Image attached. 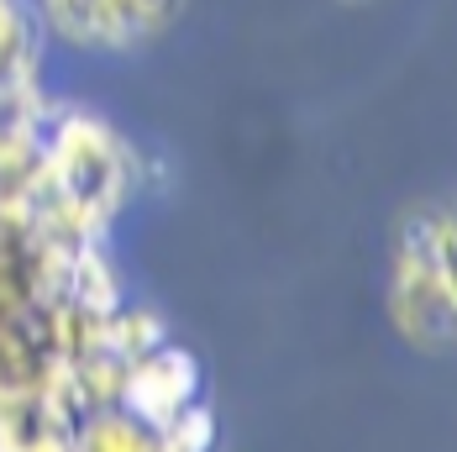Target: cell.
Instances as JSON below:
<instances>
[{
    "label": "cell",
    "instance_id": "5",
    "mask_svg": "<svg viewBox=\"0 0 457 452\" xmlns=\"http://www.w3.org/2000/svg\"><path fill=\"white\" fill-rule=\"evenodd\" d=\"M147 448H153V431L121 406L85 410L74 421V452H147Z\"/></svg>",
    "mask_w": 457,
    "mask_h": 452
},
{
    "label": "cell",
    "instance_id": "10",
    "mask_svg": "<svg viewBox=\"0 0 457 452\" xmlns=\"http://www.w3.org/2000/svg\"><path fill=\"white\" fill-rule=\"evenodd\" d=\"M16 452H74V431H63V426H37V421H32V431L21 437Z\"/></svg>",
    "mask_w": 457,
    "mask_h": 452
},
{
    "label": "cell",
    "instance_id": "9",
    "mask_svg": "<svg viewBox=\"0 0 457 452\" xmlns=\"http://www.w3.org/2000/svg\"><path fill=\"white\" fill-rule=\"evenodd\" d=\"M43 147V127L32 121H16V116H0V180H16Z\"/></svg>",
    "mask_w": 457,
    "mask_h": 452
},
{
    "label": "cell",
    "instance_id": "6",
    "mask_svg": "<svg viewBox=\"0 0 457 452\" xmlns=\"http://www.w3.org/2000/svg\"><path fill=\"white\" fill-rule=\"evenodd\" d=\"M37 353H43V342H37V321L32 316L0 321V379L27 384L32 368H37Z\"/></svg>",
    "mask_w": 457,
    "mask_h": 452
},
{
    "label": "cell",
    "instance_id": "3",
    "mask_svg": "<svg viewBox=\"0 0 457 452\" xmlns=\"http://www.w3.org/2000/svg\"><path fill=\"white\" fill-rule=\"evenodd\" d=\"M69 300H74L79 311H95V316H111V311L127 300V273L116 264L111 242H85V247H74Z\"/></svg>",
    "mask_w": 457,
    "mask_h": 452
},
{
    "label": "cell",
    "instance_id": "2",
    "mask_svg": "<svg viewBox=\"0 0 457 452\" xmlns=\"http://www.w3.org/2000/svg\"><path fill=\"white\" fill-rule=\"evenodd\" d=\"M200 389H205L200 358L169 337L158 353L127 363V379H121V400L116 406L127 410V415H137L147 431H163L174 410L189 406V400H200Z\"/></svg>",
    "mask_w": 457,
    "mask_h": 452
},
{
    "label": "cell",
    "instance_id": "7",
    "mask_svg": "<svg viewBox=\"0 0 457 452\" xmlns=\"http://www.w3.org/2000/svg\"><path fill=\"white\" fill-rule=\"evenodd\" d=\"M79 368V395H85V410H100V406H116L121 400V379H127V363L111 358V353H85L74 358Z\"/></svg>",
    "mask_w": 457,
    "mask_h": 452
},
{
    "label": "cell",
    "instance_id": "4",
    "mask_svg": "<svg viewBox=\"0 0 457 452\" xmlns=\"http://www.w3.org/2000/svg\"><path fill=\"white\" fill-rule=\"evenodd\" d=\"M169 342V321L163 311H153V306H116L111 316L100 321V353H111V358L121 363H137L147 353H158Z\"/></svg>",
    "mask_w": 457,
    "mask_h": 452
},
{
    "label": "cell",
    "instance_id": "1",
    "mask_svg": "<svg viewBox=\"0 0 457 452\" xmlns=\"http://www.w3.org/2000/svg\"><path fill=\"white\" fill-rule=\"evenodd\" d=\"M389 321L400 342L415 353H442L453 342V211L426 205L395 242L389 289H384Z\"/></svg>",
    "mask_w": 457,
    "mask_h": 452
},
{
    "label": "cell",
    "instance_id": "8",
    "mask_svg": "<svg viewBox=\"0 0 457 452\" xmlns=\"http://www.w3.org/2000/svg\"><path fill=\"white\" fill-rule=\"evenodd\" d=\"M216 410L205 406V400H189L169 415V426L158 431V437H169L179 452H216Z\"/></svg>",
    "mask_w": 457,
    "mask_h": 452
},
{
    "label": "cell",
    "instance_id": "11",
    "mask_svg": "<svg viewBox=\"0 0 457 452\" xmlns=\"http://www.w3.org/2000/svg\"><path fill=\"white\" fill-rule=\"evenodd\" d=\"M147 452H179V448H174L169 437H158V431H153V448H147Z\"/></svg>",
    "mask_w": 457,
    "mask_h": 452
}]
</instances>
